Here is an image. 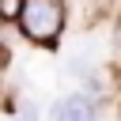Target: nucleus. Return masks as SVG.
<instances>
[{
  "mask_svg": "<svg viewBox=\"0 0 121 121\" xmlns=\"http://www.w3.org/2000/svg\"><path fill=\"white\" fill-rule=\"evenodd\" d=\"M68 26V4L64 0H23V11L15 19V30L23 42L38 49H57Z\"/></svg>",
  "mask_w": 121,
  "mask_h": 121,
  "instance_id": "nucleus-1",
  "label": "nucleus"
},
{
  "mask_svg": "<svg viewBox=\"0 0 121 121\" xmlns=\"http://www.w3.org/2000/svg\"><path fill=\"white\" fill-rule=\"evenodd\" d=\"M49 121H98V98L76 91L49 106Z\"/></svg>",
  "mask_w": 121,
  "mask_h": 121,
  "instance_id": "nucleus-2",
  "label": "nucleus"
},
{
  "mask_svg": "<svg viewBox=\"0 0 121 121\" xmlns=\"http://www.w3.org/2000/svg\"><path fill=\"white\" fill-rule=\"evenodd\" d=\"M79 91L102 102V98H106V79H102L98 72H91V76H83V79H79Z\"/></svg>",
  "mask_w": 121,
  "mask_h": 121,
  "instance_id": "nucleus-3",
  "label": "nucleus"
},
{
  "mask_svg": "<svg viewBox=\"0 0 121 121\" xmlns=\"http://www.w3.org/2000/svg\"><path fill=\"white\" fill-rule=\"evenodd\" d=\"M64 68H68V76H76V79H83V76H91V72H95V68H91V60H87L83 53H72Z\"/></svg>",
  "mask_w": 121,
  "mask_h": 121,
  "instance_id": "nucleus-4",
  "label": "nucleus"
},
{
  "mask_svg": "<svg viewBox=\"0 0 121 121\" xmlns=\"http://www.w3.org/2000/svg\"><path fill=\"white\" fill-rule=\"evenodd\" d=\"M19 11H23V0H0V26H4V23H11V26H15Z\"/></svg>",
  "mask_w": 121,
  "mask_h": 121,
  "instance_id": "nucleus-5",
  "label": "nucleus"
},
{
  "mask_svg": "<svg viewBox=\"0 0 121 121\" xmlns=\"http://www.w3.org/2000/svg\"><path fill=\"white\" fill-rule=\"evenodd\" d=\"M19 121H38V106L34 102H19Z\"/></svg>",
  "mask_w": 121,
  "mask_h": 121,
  "instance_id": "nucleus-6",
  "label": "nucleus"
},
{
  "mask_svg": "<svg viewBox=\"0 0 121 121\" xmlns=\"http://www.w3.org/2000/svg\"><path fill=\"white\" fill-rule=\"evenodd\" d=\"M8 68H11V49L8 42H0V76H8Z\"/></svg>",
  "mask_w": 121,
  "mask_h": 121,
  "instance_id": "nucleus-7",
  "label": "nucleus"
},
{
  "mask_svg": "<svg viewBox=\"0 0 121 121\" xmlns=\"http://www.w3.org/2000/svg\"><path fill=\"white\" fill-rule=\"evenodd\" d=\"M117 26H121V11H117Z\"/></svg>",
  "mask_w": 121,
  "mask_h": 121,
  "instance_id": "nucleus-8",
  "label": "nucleus"
}]
</instances>
